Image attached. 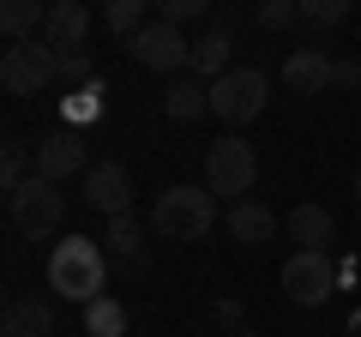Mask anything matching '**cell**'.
Returning <instances> with one entry per match:
<instances>
[{
  "mask_svg": "<svg viewBox=\"0 0 361 337\" xmlns=\"http://www.w3.org/2000/svg\"><path fill=\"white\" fill-rule=\"evenodd\" d=\"M37 175H49V181H73V175H90L78 127H54L49 139H37Z\"/></svg>",
  "mask_w": 361,
  "mask_h": 337,
  "instance_id": "30bf717a",
  "label": "cell"
},
{
  "mask_svg": "<svg viewBox=\"0 0 361 337\" xmlns=\"http://www.w3.org/2000/svg\"><path fill=\"white\" fill-rule=\"evenodd\" d=\"M283 235L295 241V253H325V241L337 235V223H331V211H325V205H313V199H307V205H295L283 217Z\"/></svg>",
  "mask_w": 361,
  "mask_h": 337,
  "instance_id": "5bb4252c",
  "label": "cell"
},
{
  "mask_svg": "<svg viewBox=\"0 0 361 337\" xmlns=\"http://www.w3.org/2000/svg\"><path fill=\"white\" fill-rule=\"evenodd\" d=\"M211 319H217L223 331H241V301H235V295H229V301H217V307H211Z\"/></svg>",
  "mask_w": 361,
  "mask_h": 337,
  "instance_id": "83f0119b",
  "label": "cell"
},
{
  "mask_svg": "<svg viewBox=\"0 0 361 337\" xmlns=\"http://www.w3.org/2000/svg\"><path fill=\"white\" fill-rule=\"evenodd\" d=\"M361 85V61H337V73H331V91H355Z\"/></svg>",
  "mask_w": 361,
  "mask_h": 337,
  "instance_id": "f1b7e54d",
  "label": "cell"
},
{
  "mask_svg": "<svg viewBox=\"0 0 361 337\" xmlns=\"http://www.w3.org/2000/svg\"><path fill=\"white\" fill-rule=\"evenodd\" d=\"M90 78H97L90 73V49L85 54H61V85L66 91H78V85H90Z\"/></svg>",
  "mask_w": 361,
  "mask_h": 337,
  "instance_id": "4316f807",
  "label": "cell"
},
{
  "mask_svg": "<svg viewBox=\"0 0 361 337\" xmlns=\"http://www.w3.org/2000/svg\"><path fill=\"white\" fill-rule=\"evenodd\" d=\"M253 18L265 30H289V25H301V0H259Z\"/></svg>",
  "mask_w": 361,
  "mask_h": 337,
  "instance_id": "d4e9b609",
  "label": "cell"
},
{
  "mask_svg": "<svg viewBox=\"0 0 361 337\" xmlns=\"http://www.w3.org/2000/svg\"><path fill=\"white\" fill-rule=\"evenodd\" d=\"M331 73H337V61H331V49H295L283 61V91L289 97H319V91H331Z\"/></svg>",
  "mask_w": 361,
  "mask_h": 337,
  "instance_id": "7c38bea8",
  "label": "cell"
},
{
  "mask_svg": "<svg viewBox=\"0 0 361 337\" xmlns=\"http://www.w3.org/2000/svg\"><path fill=\"white\" fill-rule=\"evenodd\" d=\"M151 229L163 235V241H205L211 229H217V199L205 193V187H163V193L151 199Z\"/></svg>",
  "mask_w": 361,
  "mask_h": 337,
  "instance_id": "7a4b0ae2",
  "label": "cell"
},
{
  "mask_svg": "<svg viewBox=\"0 0 361 337\" xmlns=\"http://www.w3.org/2000/svg\"><path fill=\"white\" fill-rule=\"evenodd\" d=\"M0 337H54V301H42V295L6 301V313H0Z\"/></svg>",
  "mask_w": 361,
  "mask_h": 337,
  "instance_id": "4fadbf2b",
  "label": "cell"
},
{
  "mask_svg": "<svg viewBox=\"0 0 361 337\" xmlns=\"http://www.w3.org/2000/svg\"><path fill=\"white\" fill-rule=\"evenodd\" d=\"M103 25L115 30V37H127V42H133L145 25H151V18H145V0H109V6H103Z\"/></svg>",
  "mask_w": 361,
  "mask_h": 337,
  "instance_id": "7402d4cb",
  "label": "cell"
},
{
  "mask_svg": "<svg viewBox=\"0 0 361 337\" xmlns=\"http://www.w3.org/2000/svg\"><path fill=\"white\" fill-rule=\"evenodd\" d=\"M337 271L325 253H289L283 259V295L295 301V307H325V295H331Z\"/></svg>",
  "mask_w": 361,
  "mask_h": 337,
  "instance_id": "ba28073f",
  "label": "cell"
},
{
  "mask_svg": "<svg viewBox=\"0 0 361 337\" xmlns=\"http://www.w3.org/2000/svg\"><path fill=\"white\" fill-rule=\"evenodd\" d=\"M42 25H49V6H37V0H6V6H0V30H6V42H37Z\"/></svg>",
  "mask_w": 361,
  "mask_h": 337,
  "instance_id": "ac0fdd59",
  "label": "cell"
},
{
  "mask_svg": "<svg viewBox=\"0 0 361 337\" xmlns=\"http://www.w3.org/2000/svg\"><path fill=\"white\" fill-rule=\"evenodd\" d=\"M103 241H109V253H115L121 265H145V223L133 217H109V229H103Z\"/></svg>",
  "mask_w": 361,
  "mask_h": 337,
  "instance_id": "d6986e66",
  "label": "cell"
},
{
  "mask_svg": "<svg viewBox=\"0 0 361 337\" xmlns=\"http://www.w3.org/2000/svg\"><path fill=\"white\" fill-rule=\"evenodd\" d=\"M6 217H13V229L25 235V241H49V235L61 229V217H66V193H61V181H49V175H30L25 187H13V193H6Z\"/></svg>",
  "mask_w": 361,
  "mask_h": 337,
  "instance_id": "277c9868",
  "label": "cell"
},
{
  "mask_svg": "<svg viewBox=\"0 0 361 337\" xmlns=\"http://www.w3.org/2000/svg\"><path fill=\"white\" fill-rule=\"evenodd\" d=\"M30 175H37V168H30L25 145H18V139H6V151H0V187L13 193V187H25V181H30Z\"/></svg>",
  "mask_w": 361,
  "mask_h": 337,
  "instance_id": "cb8c5ba5",
  "label": "cell"
},
{
  "mask_svg": "<svg viewBox=\"0 0 361 337\" xmlns=\"http://www.w3.org/2000/svg\"><path fill=\"white\" fill-rule=\"evenodd\" d=\"M163 115L175 121V127H187V121L211 115V85H205V78H193V73H180L175 85L163 91Z\"/></svg>",
  "mask_w": 361,
  "mask_h": 337,
  "instance_id": "2e32d148",
  "label": "cell"
},
{
  "mask_svg": "<svg viewBox=\"0 0 361 337\" xmlns=\"http://www.w3.org/2000/svg\"><path fill=\"white\" fill-rule=\"evenodd\" d=\"M265 97H271V78L259 66H235V73H223L211 85V115L223 127H247V121L265 115Z\"/></svg>",
  "mask_w": 361,
  "mask_h": 337,
  "instance_id": "8992f818",
  "label": "cell"
},
{
  "mask_svg": "<svg viewBox=\"0 0 361 337\" xmlns=\"http://www.w3.org/2000/svg\"><path fill=\"white\" fill-rule=\"evenodd\" d=\"M127 49H133V61L151 66V73H187V66H193V42L180 37L175 25H163V18H151Z\"/></svg>",
  "mask_w": 361,
  "mask_h": 337,
  "instance_id": "52a82bcc",
  "label": "cell"
},
{
  "mask_svg": "<svg viewBox=\"0 0 361 337\" xmlns=\"http://www.w3.org/2000/svg\"><path fill=\"white\" fill-rule=\"evenodd\" d=\"M61 115H66V127H90V121L103 115V85L90 78V85H78V91H66Z\"/></svg>",
  "mask_w": 361,
  "mask_h": 337,
  "instance_id": "44dd1931",
  "label": "cell"
},
{
  "mask_svg": "<svg viewBox=\"0 0 361 337\" xmlns=\"http://www.w3.org/2000/svg\"><path fill=\"white\" fill-rule=\"evenodd\" d=\"M355 211H361V168H355Z\"/></svg>",
  "mask_w": 361,
  "mask_h": 337,
  "instance_id": "f546056e",
  "label": "cell"
},
{
  "mask_svg": "<svg viewBox=\"0 0 361 337\" xmlns=\"http://www.w3.org/2000/svg\"><path fill=\"white\" fill-rule=\"evenodd\" d=\"M49 85H61V54L49 42H6L0 54V91L6 97H42Z\"/></svg>",
  "mask_w": 361,
  "mask_h": 337,
  "instance_id": "5b68a950",
  "label": "cell"
},
{
  "mask_svg": "<svg viewBox=\"0 0 361 337\" xmlns=\"http://www.w3.org/2000/svg\"><path fill=\"white\" fill-rule=\"evenodd\" d=\"M157 18L180 30V25H199V18H217V13H211L205 0H163V6H157Z\"/></svg>",
  "mask_w": 361,
  "mask_h": 337,
  "instance_id": "484cf974",
  "label": "cell"
},
{
  "mask_svg": "<svg viewBox=\"0 0 361 337\" xmlns=\"http://www.w3.org/2000/svg\"><path fill=\"white\" fill-rule=\"evenodd\" d=\"M109 259L103 247L85 241V235H61V241L49 247V289L61 301H78V307H90L97 295H109Z\"/></svg>",
  "mask_w": 361,
  "mask_h": 337,
  "instance_id": "6da1fadb",
  "label": "cell"
},
{
  "mask_svg": "<svg viewBox=\"0 0 361 337\" xmlns=\"http://www.w3.org/2000/svg\"><path fill=\"white\" fill-rule=\"evenodd\" d=\"M85 205L103 211V217H127L133 211V175L121 163H90L85 175Z\"/></svg>",
  "mask_w": 361,
  "mask_h": 337,
  "instance_id": "8fae6325",
  "label": "cell"
},
{
  "mask_svg": "<svg viewBox=\"0 0 361 337\" xmlns=\"http://www.w3.org/2000/svg\"><path fill=\"white\" fill-rule=\"evenodd\" d=\"M229 241H241V247L277 241V211H271L265 199H241V205H229Z\"/></svg>",
  "mask_w": 361,
  "mask_h": 337,
  "instance_id": "9a60e30c",
  "label": "cell"
},
{
  "mask_svg": "<svg viewBox=\"0 0 361 337\" xmlns=\"http://www.w3.org/2000/svg\"><path fill=\"white\" fill-rule=\"evenodd\" d=\"M85 337H127V307L115 295H97L85 307Z\"/></svg>",
  "mask_w": 361,
  "mask_h": 337,
  "instance_id": "ffe728a7",
  "label": "cell"
},
{
  "mask_svg": "<svg viewBox=\"0 0 361 337\" xmlns=\"http://www.w3.org/2000/svg\"><path fill=\"white\" fill-rule=\"evenodd\" d=\"M223 73H235V37H229V30H217V25H211L205 37L193 42V78L217 85Z\"/></svg>",
  "mask_w": 361,
  "mask_h": 337,
  "instance_id": "e0dca14e",
  "label": "cell"
},
{
  "mask_svg": "<svg viewBox=\"0 0 361 337\" xmlns=\"http://www.w3.org/2000/svg\"><path fill=\"white\" fill-rule=\"evenodd\" d=\"M229 337H259V331H247V325H241V331H229Z\"/></svg>",
  "mask_w": 361,
  "mask_h": 337,
  "instance_id": "4dcf8cb0",
  "label": "cell"
},
{
  "mask_svg": "<svg viewBox=\"0 0 361 337\" xmlns=\"http://www.w3.org/2000/svg\"><path fill=\"white\" fill-rule=\"evenodd\" d=\"M349 13H355L349 0H301V25H313V30H337Z\"/></svg>",
  "mask_w": 361,
  "mask_h": 337,
  "instance_id": "603a6c76",
  "label": "cell"
},
{
  "mask_svg": "<svg viewBox=\"0 0 361 337\" xmlns=\"http://www.w3.org/2000/svg\"><path fill=\"white\" fill-rule=\"evenodd\" d=\"M253 181H259V151L247 139H235V133H223L205 151V193L241 205V199H253Z\"/></svg>",
  "mask_w": 361,
  "mask_h": 337,
  "instance_id": "3957f363",
  "label": "cell"
},
{
  "mask_svg": "<svg viewBox=\"0 0 361 337\" xmlns=\"http://www.w3.org/2000/svg\"><path fill=\"white\" fill-rule=\"evenodd\" d=\"M90 6L85 0H54L49 6V25H42V42H49L54 54H85L90 49Z\"/></svg>",
  "mask_w": 361,
  "mask_h": 337,
  "instance_id": "9c48e42d",
  "label": "cell"
}]
</instances>
